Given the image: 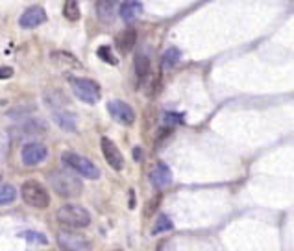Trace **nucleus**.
Returning a JSON list of instances; mask_svg holds the SVG:
<instances>
[{
    "label": "nucleus",
    "instance_id": "f257e3e1",
    "mask_svg": "<svg viewBox=\"0 0 294 251\" xmlns=\"http://www.w3.org/2000/svg\"><path fill=\"white\" fill-rule=\"evenodd\" d=\"M48 181L60 196L63 198H76L82 194V181L74 174H70L69 170H54L48 176Z\"/></svg>",
    "mask_w": 294,
    "mask_h": 251
},
{
    "label": "nucleus",
    "instance_id": "f03ea898",
    "mask_svg": "<svg viewBox=\"0 0 294 251\" xmlns=\"http://www.w3.org/2000/svg\"><path fill=\"white\" fill-rule=\"evenodd\" d=\"M61 161L65 164L67 168L74 170L76 174L87 177V179H98L100 177V168L96 166L95 162L89 161L87 157L80 155V153H74V152H65L61 155Z\"/></svg>",
    "mask_w": 294,
    "mask_h": 251
},
{
    "label": "nucleus",
    "instance_id": "7ed1b4c3",
    "mask_svg": "<svg viewBox=\"0 0 294 251\" xmlns=\"http://www.w3.org/2000/svg\"><path fill=\"white\" fill-rule=\"evenodd\" d=\"M58 220L63 226L69 227H87L91 224V214L89 211L82 205H63L58 211Z\"/></svg>",
    "mask_w": 294,
    "mask_h": 251
},
{
    "label": "nucleus",
    "instance_id": "20e7f679",
    "mask_svg": "<svg viewBox=\"0 0 294 251\" xmlns=\"http://www.w3.org/2000/svg\"><path fill=\"white\" fill-rule=\"evenodd\" d=\"M69 83L72 87V93L85 103H96L100 100V87L96 81L89 78H74L69 76Z\"/></svg>",
    "mask_w": 294,
    "mask_h": 251
},
{
    "label": "nucleus",
    "instance_id": "39448f33",
    "mask_svg": "<svg viewBox=\"0 0 294 251\" xmlns=\"http://www.w3.org/2000/svg\"><path fill=\"white\" fill-rule=\"evenodd\" d=\"M20 194H22V200H24L30 207H35V209H46V207L50 205L48 192H46V188L37 181L22 183Z\"/></svg>",
    "mask_w": 294,
    "mask_h": 251
},
{
    "label": "nucleus",
    "instance_id": "423d86ee",
    "mask_svg": "<svg viewBox=\"0 0 294 251\" xmlns=\"http://www.w3.org/2000/svg\"><path fill=\"white\" fill-rule=\"evenodd\" d=\"M58 244L63 251H91L89 238H85L80 233L60 231L58 233Z\"/></svg>",
    "mask_w": 294,
    "mask_h": 251
},
{
    "label": "nucleus",
    "instance_id": "0eeeda50",
    "mask_svg": "<svg viewBox=\"0 0 294 251\" xmlns=\"http://www.w3.org/2000/svg\"><path fill=\"white\" fill-rule=\"evenodd\" d=\"M108 111H110L111 117L117 120L119 124H124V126H131L135 122V111L130 103L122 102V100H111L108 103Z\"/></svg>",
    "mask_w": 294,
    "mask_h": 251
},
{
    "label": "nucleus",
    "instance_id": "6e6552de",
    "mask_svg": "<svg viewBox=\"0 0 294 251\" xmlns=\"http://www.w3.org/2000/svg\"><path fill=\"white\" fill-rule=\"evenodd\" d=\"M100 146H102V153H104L105 162H108L113 170L120 172V170L124 168V157H122V153H120L119 146H117V144H115L110 137H102Z\"/></svg>",
    "mask_w": 294,
    "mask_h": 251
},
{
    "label": "nucleus",
    "instance_id": "1a4fd4ad",
    "mask_svg": "<svg viewBox=\"0 0 294 251\" xmlns=\"http://www.w3.org/2000/svg\"><path fill=\"white\" fill-rule=\"evenodd\" d=\"M46 155H48V150L41 143H30L22 146V150H20V157H22V162L26 166L41 164L46 159Z\"/></svg>",
    "mask_w": 294,
    "mask_h": 251
},
{
    "label": "nucleus",
    "instance_id": "9d476101",
    "mask_svg": "<svg viewBox=\"0 0 294 251\" xmlns=\"http://www.w3.org/2000/svg\"><path fill=\"white\" fill-rule=\"evenodd\" d=\"M46 20V11L41 8V6H30L24 13L20 15L19 19V24L22 28H37L39 24H43Z\"/></svg>",
    "mask_w": 294,
    "mask_h": 251
},
{
    "label": "nucleus",
    "instance_id": "9b49d317",
    "mask_svg": "<svg viewBox=\"0 0 294 251\" xmlns=\"http://www.w3.org/2000/svg\"><path fill=\"white\" fill-rule=\"evenodd\" d=\"M150 181L155 188H165L167 185L172 183V172L165 162H157L152 172H150Z\"/></svg>",
    "mask_w": 294,
    "mask_h": 251
},
{
    "label": "nucleus",
    "instance_id": "f8f14e48",
    "mask_svg": "<svg viewBox=\"0 0 294 251\" xmlns=\"http://www.w3.org/2000/svg\"><path fill=\"white\" fill-rule=\"evenodd\" d=\"M50 59H52V61L58 65V67H67V69H82V67H84L80 59H76L72 54H69V52H63V50L52 52V54H50Z\"/></svg>",
    "mask_w": 294,
    "mask_h": 251
},
{
    "label": "nucleus",
    "instance_id": "ddd939ff",
    "mask_svg": "<svg viewBox=\"0 0 294 251\" xmlns=\"http://www.w3.org/2000/svg\"><path fill=\"white\" fill-rule=\"evenodd\" d=\"M135 41H137V32L133 28H126L117 37V48L126 54V52H130L135 46Z\"/></svg>",
    "mask_w": 294,
    "mask_h": 251
},
{
    "label": "nucleus",
    "instance_id": "4468645a",
    "mask_svg": "<svg viewBox=\"0 0 294 251\" xmlns=\"http://www.w3.org/2000/svg\"><path fill=\"white\" fill-rule=\"evenodd\" d=\"M54 122L63 131H76V117L63 109H54Z\"/></svg>",
    "mask_w": 294,
    "mask_h": 251
},
{
    "label": "nucleus",
    "instance_id": "2eb2a0df",
    "mask_svg": "<svg viewBox=\"0 0 294 251\" xmlns=\"http://www.w3.org/2000/svg\"><path fill=\"white\" fill-rule=\"evenodd\" d=\"M141 11H143V4L141 2H122L119 8L120 19L126 20V22H131Z\"/></svg>",
    "mask_w": 294,
    "mask_h": 251
},
{
    "label": "nucleus",
    "instance_id": "dca6fc26",
    "mask_svg": "<svg viewBox=\"0 0 294 251\" xmlns=\"http://www.w3.org/2000/svg\"><path fill=\"white\" fill-rule=\"evenodd\" d=\"M115 2H98L96 4V13H98V17H100V20L102 22H111L113 20V17H115Z\"/></svg>",
    "mask_w": 294,
    "mask_h": 251
},
{
    "label": "nucleus",
    "instance_id": "f3484780",
    "mask_svg": "<svg viewBox=\"0 0 294 251\" xmlns=\"http://www.w3.org/2000/svg\"><path fill=\"white\" fill-rule=\"evenodd\" d=\"M150 70V59L146 54H137L135 55V74L139 78H145Z\"/></svg>",
    "mask_w": 294,
    "mask_h": 251
},
{
    "label": "nucleus",
    "instance_id": "a211bd4d",
    "mask_svg": "<svg viewBox=\"0 0 294 251\" xmlns=\"http://www.w3.org/2000/svg\"><path fill=\"white\" fill-rule=\"evenodd\" d=\"M17 190L13 185H0V205H10L15 202Z\"/></svg>",
    "mask_w": 294,
    "mask_h": 251
},
{
    "label": "nucleus",
    "instance_id": "6ab92c4d",
    "mask_svg": "<svg viewBox=\"0 0 294 251\" xmlns=\"http://www.w3.org/2000/svg\"><path fill=\"white\" fill-rule=\"evenodd\" d=\"M20 238H24L28 244H37V246H46L48 244V238H46L43 233H37V231H24L20 233Z\"/></svg>",
    "mask_w": 294,
    "mask_h": 251
},
{
    "label": "nucleus",
    "instance_id": "aec40b11",
    "mask_svg": "<svg viewBox=\"0 0 294 251\" xmlns=\"http://www.w3.org/2000/svg\"><path fill=\"white\" fill-rule=\"evenodd\" d=\"M180 58H181L180 50L174 48V46H170V48L163 54V58H161V65H163V67H174V65L180 61Z\"/></svg>",
    "mask_w": 294,
    "mask_h": 251
},
{
    "label": "nucleus",
    "instance_id": "412c9836",
    "mask_svg": "<svg viewBox=\"0 0 294 251\" xmlns=\"http://www.w3.org/2000/svg\"><path fill=\"white\" fill-rule=\"evenodd\" d=\"M172 220H170L167 214H159L157 220L154 224V229H152V235H159V233H165V231H170L172 229Z\"/></svg>",
    "mask_w": 294,
    "mask_h": 251
},
{
    "label": "nucleus",
    "instance_id": "4be33fe9",
    "mask_svg": "<svg viewBox=\"0 0 294 251\" xmlns=\"http://www.w3.org/2000/svg\"><path fill=\"white\" fill-rule=\"evenodd\" d=\"M63 15H65L69 20H72V22L80 19V8H78V2H74V0L65 2V6H63Z\"/></svg>",
    "mask_w": 294,
    "mask_h": 251
},
{
    "label": "nucleus",
    "instance_id": "5701e85b",
    "mask_svg": "<svg viewBox=\"0 0 294 251\" xmlns=\"http://www.w3.org/2000/svg\"><path fill=\"white\" fill-rule=\"evenodd\" d=\"M96 54H98V58L102 59V61H105V63H110V65L119 63V59L113 55V52H111L110 46H100V48L96 50Z\"/></svg>",
    "mask_w": 294,
    "mask_h": 251
},
{
    "label": "nucleus",
    "instance_id": "b1692460",
    "mask_svg": "<svg viewBox=\"0 0 294 251\" xmlns=\"http://www.w3.org/2000/svg\"><path fill=\"white\" fill-rule=\"evenodd\" d=\"M165 122L169 126H178V124L183 120V115H178V113H165Z\"/></svg>",
    "mask_w": 294,
    "mask_h": 251
},
{
    "label": "nucleus",
    "instance_id": "393cba45",
    "mask_svg": "<svg viewBox=\"0 0 294 251\" xmlns=\"http://www.w3.org/2000/svg\"><path fill=\"white\" fill-rule=\"evenodd\" d=\"M13 76V69L11 67H0V79H8Z\"/></svg>",
    "mask_w": 294,
    "mask_h": 251
},
{
    "label": "nucleus",
    "instance_id": "a878e982",
    "mask_svg": "<svg viewBox=\"0 0 294 251\" xmlns=\"http://www.w3.org/2000/svg\"><path fill=\"white\" fill-rule=\"evenodd\" d=\"M157 205H159V196H155L154 200H152V203H150V205H146V216H150V214H152V211H154Z\"/></svg>",
    "mask_w": 294,
    "mask_h": 251
},
{
    "label": "nucleus",
    "instance_id": "bb28decb",
    "mask_svg": "<svg viewBox=\"0 0 294 251\" xmlns=\"http://www.w3.org/2000/svg\"><path fill=\"white\" fill-rule=\"evenodd\" d=\"M133 157H135V161H139V159H141V150H139V148H135V150H133Z\"/></svg>",
    "mask_w": 294,
    "mask_h": 251
}]
</instances>
